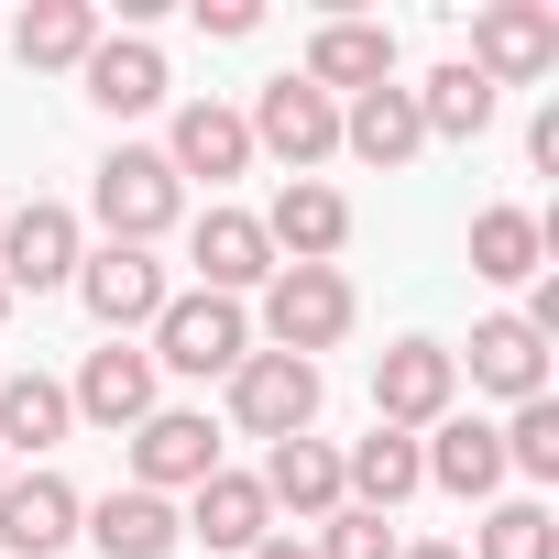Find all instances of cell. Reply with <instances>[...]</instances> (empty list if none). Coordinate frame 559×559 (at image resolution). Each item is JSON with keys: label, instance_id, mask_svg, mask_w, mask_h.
Here are the masks:
<instances>
[{"label": "cell", "instance_id": "obj_11", "mask_svg": "<svg viewBox=\"0 0 559 559\" xmlns=\"http://www.w3.org/2000/svg\"><path fill=\"white\" fill-rule=\"evenodd\" d=\"M121 450H132V493H165V504L198 493V483L219 472V428H209V406H154Z\"/></svg>", "mask_w": 559, "mask_h": 559}, {"label": "cell", "instance_id": "obj_8", "mask_svg": "<svg viewBox=\"0 0 559 559\" xmlns=\"http://www.w3.org/2000/svg\"><path fill=\"white\" fill-rule=\"evenodd\" d=\"M241 132H252V154H274L286 176H319L341 154V99H319L308 78H263L252 110H241Z\"/></svg>", "mask_w": 559, "mask_h": 559}, {"label": "cell", "instance_id": "obj_2", "mask_svg": "<svg viewBox=\"0 0 559 559\" xmlns=\"http://www.w3.org/2000/svg\"><path fill=\"white\" fill-rule=\"evenodd\" d=\"M88 219H99V241L154 252V241L187 219V187H176V165H165L154 143H110V154L88 165Z\"/></svg>", "mask_w": 559, "mask_h": 559}, {"label": "cell", "instance_id": "obj_13", "mask_svg": "<svg viewBox=\"0 0 559 559\" xmlns=\"http://www.w3.org/2000/svg\"><path fill=\"white\" fill-rule=\"evenodd\" d=\"M187 263H198V286L209 297H263V274H274V241H263V219L252 209H198L187 219Z\"/></svg>", "mask_w": 559, "mask_h": 559}, {"label": "cell", "instance_id": "obj_34", "mask_svg": "<svg viewBox=\"0 0 559 559\" xmlns=\"http://www.w3.org/2000/svg\"><path fill=\"white\" fill-rule=\"evenodd\" d=\"M252 559H319V548H308V537H297V526H274V537H263V548H252Z\"/></svg>", "mask_w": 559, "mask_h": 559}, {"label": "cell", "instance_id": "obj_37", "mask_svg": "<svg viewBox=\"0 0 559 559\" xmlns=\"http://www.w3.org/2000/svg\"><path fill=\"white\" fill-rule=\"evenodd\" d=\"M0 483H12V461H0Z\"/></svg>", "mask_w": 559, "mask_h": 559}, {"label": "cell", "instance_id": "obj_31", "mask_svg": "<svg viewBox=\"0 0 559 559\" xmlns=\"http://www.w3.org/2000/svg\"><path fill=\"white\" fill-rule=\"evenodd\" d=\"M319 559H395L406 537H395V515H362V504H341V515H319V537H308Z\"/></svg>", "mask_w": 559, "mask_h": 559}, {"label": "cell", "instance_id": "obj_1", "mask_svg": "<svg viewBox=\"0 0 559 559\" xmlns=\"http://www.w3.org/2000/svg\"><path fill=\"white\" fill-rule=\"evenodd\" d=\"M352 330H362V297H352L341 263H274V274H263V308H252V341H263V352L319 362V352H341Z\"/></svg>", "mask_w": 559, "mask_h": 559}, {"label": "cell", "instance_id": "obj_24", "mask_svg": "<svg viewBox=\"0 0 559 559\" xmlns=\"http://www.w3.org/2000/svg\"><path fill=\"white\" fill-rule=\"evenodd\" d=\"M78 537H99V559H176L187 548V515L165 504V493H99L88 515H78Z\"/></svg>", "mask_w": 559, "mask_h": 559}, {"label": "cell", "instance_id": "obj_18", "mask_svg": "<svg viewBox=\"0 0 559 559\" xmlns=\"http://www.w3.org/2000/svg\"><path fill=\"white\" fill-rule=\"evenodd\" d=\"M461 373H472V395H504V406H526V395H548V341L515 319V308H493V319H472V352H450Z\"/></svg>", "mask_w": 559, "mask_h": 559}, {"label": "cell", "instance_id": "obj_15", "mask_svg": "<svg viewBox=\"0 0 559 559\" xmlns=\"http://www.w3.org/2000/svg\"><path fill=\"white\" fill-rule=\"evenodd\" d=\"M319 99H362V88H395V34L362 23V12H330L308 34V67H297Z\"/></svg>", "mask_w": 559, "mask_h": 559}, {"label": "cell", "instance_id": "obj_33", "mask_svg": "<svg viewBox=\"0 0 559 559\" xmlns=\"http://www.w3.org/2000/svg\"><path fill=\"white\" fill-rule=\"evenodd\" d=\"M526 165H537V176H559V99L526 121Z\"/></svg>", "mask_w": 559, "mask_h": 559}, {"label": "cell", "instance_id": "obj_23", "mask_svg": "<svg viewBox=\"0 0 559 559\" xmlns=\"http://www.w3.org/2000/svg\"><path fill=\"white\" fill-rule=\"evenodd\" d=\"M341 154H362L373 176L417 165V154H428V121H417V88H362V99H341Z\"/></svg>", "mask_w": 559, "mask_h": 559}, {"label": "cell", "instance_id": "obj_16", "mask_svg": "<svg viewBox=\"0 0 559 559\" xmlns=\"http://www.w3.org/2000/svg\"><path fill=\"white\" fill-rule=\"evenodd\" d=\"M165 165H176V187H230V176H252V132H241V110L230 99H176V121H165V143H154Z\"/></svg>", "mask_w": 559, "mask_h": 559}, {"label": "cell", "instance_id": "obj_10", "mask_svg": "<svg viewBox=\"0 0 559 559\" xmlns=\"http://www.w3.org/2000/svg\"><path fill=\"white\" fill-rule=\"evenodd\" d=\"M67 406H78V428H110V439H132V428L165 406V373H154V352H143V341H99V352L78 362Z\"/></svg>", "mask_w": 559, "mask_h": 559}, {"label": "cell", "instance_id": "obj_22", "mask_svg": "<svg viewBox=\"0 0 559 559\" xmlns=\"http://www.w3.org/2000/svg\"><path fill=\"white\" fill-rule=\"evenodd\" d=\"M252 483H263L274 515H308V526H319V515H341V439H319V428H308V439H274Z\"/></svg>", "mask_w": 559, "mask_h": 559}, {"label": "cell", "instance_id": "obj_29", "mask_svg": "<svg viewBox=\"0 0 559 559\" xmlns=\"http://www.w3.org/2000/svg\"><path fill=\"white\" fill-rule=\"evenodd\" d=\"M461 559H559V515L537 504V493H504L483 526H472V548Z\"/></svg>", "mask_w": 559, "mask_h": 559}, {"label": "cell", "instance_id": "obj_4", "mask_svg": "<svg viewBox=\"0 0 559 559\" xmlns=\"http://www.w3.org/2000/svg\"><path fill=\"white\" fill-rule=\"evenodd\" d=\"M78 252H88V219H78L67 198H23V209H0V286H12V308L78 286Z\"/></svg>", "mask_w": 559, "mask_h": 559}, {"label": "cell", "instance_id": "obj_32", "mask_svg": "<svg viewBox=\"0 0 559 559\" xmlns=\"http://www.w3.org/2000/svg\"><path fill=\"white\" fill-rule=\"evenodd\" d=\"M198 34L209 45H252L263 34V0H198Z\"/></svg>", "mask_w": 559, "mask_h": 559}, {"label": "cell", "instance_id": "obj_25", "mask_svg": "<svg viewBox=\"0 0 559 559\" xmlns=\"http://www.w3.org/2000/svg\"><path fill=\"white\" fill-rule=\"evenodd\" d=\"M417 483H428V472H417V439H406V428H362V439H341V504L395 515Z\"/></svg>", "mask_w": 559, "mask_h": 559}, {"label": "cell", "instance_id": "obj_6", "mask_svg": "<svg viewBox=\"0 0 559 559\" xmlns=\"http://www.w3.org/2000/svg\"><path fill=\"white\" fill-rule=\"evenodd\" d=\"M219 395H230V428H241V439H263V450L319 428V362H297V352H263V341H252V352H241V373H230Z\"/></svg>", "mask_w": 559, "mask_h": 559}, {"label": "cell", "instance_id": "obj_3", "mask_svg": "<svg viewBox=\"0 0 559 559\" xmlns=\"http://www.w3.org/2000/svg\"><path fill=\"white\" fill-rule=\"evenodd\" d=\"M143 352H154V373L230 384V373H241V352H252V308H241V297H209V286H176V297H165V319L143 330Z\"/></svg>", "mask_w": 559, "mask_h": 559}, {"label": "cell", "instance_id": "obj_35", "mask_svg": "<svg viewBox=\"0 0 559 559\" xmlns=\"http://www.w3.org/2000/svg\"><path fill=\"white\" fill-rule=\"evenodd\" d=\"M395 559H461V548H450V537H406Z\"/></svg>", "mask_w": 559, "mask_h": 559}, {"label": "cell", "instance_id": "obj_17", "mask_svg": "<svg viewBox=\"0 0 559 559\" xmlns=\"http://www.w3.org/2000/svg\"><path fill=\"white\" fill-rule=\"evenodd\" d=\"M165 45L154 34H99V56L78 67V99L88 110H110V121H143V110H165Z\"/></svg>", "mask_w": 559, "mask_h": 559}, {"label": "cell", "instance_id": "obj_14", "mask_svg": "<svg viewBox=\"0 0 559 559\" xmlns=\"http://www.w3.org/2000/svg\"><path fill=\"white\" fill-rule=\"evenodd\" d=\"M78 515H88V493H78L67 472H45V461L0 483V548H12V559H67Z\"/></svg>", "mask_w": 559, "mask_h": 559}, {"label": "cell", "instance_id": "obj_19", "mask_svg": "<svg viewBox=\"0 0 559 559\" xmlns=\"http://www.w3.org/2000/svg\"><path fill=\"white\" fill-rule=\"evenodd\" d=\"M417 472H428L439 493H461V504H493V493L515 483V472H504V439H493V417H461V406H450V417L417 439Z\"/></svg>", "mask_w": 559, "mask_h": 559}, {"label": "cell", "instance_id": "obj_21", "mask_svg": "<svg viewBox=\"0 0 559 559\" xmlns=\"http://www.w3.org/2000/svg\"><path fill=\"white\" fill-rule=\"evenodd\" d=\"M176 515H187V537H198V548H230V559H252V548L274 537V504H263V483H252V472H230V461H219V472H209V483H198Z\"/></svg>", "mask_w": 559, "mask_h": 559}, {"label": "cell", "instance_id": "obj_27", "mask_svg": "<svg viewBox=\"0 0 559 559\" xmlns=\"http://www.w3.org/2000/svg\"><path fill=\"white\" fill-rule=\"evenodd\" d=\"M67 428H78V406H67V384H56V373H12V384H0V461H12V472H23V461H45Z\"/></svg>", "mask_w": 559, "mask_h": 559}, {"label": "cell", "instance_id": "obj_12", "mask_svg": "<svg viewBox=\"0 0 559 559\" xmlns=\"http://www.w3.org/2000/svg\"><path fill=\"white\" fill-rule=\"evenodd\" d=\"M252 219H263L274 263H341V252H352V198H341L330 176H274V198H263Z\"/></svg>", "mask_w": 559, "mask_h": 559}, {"label": "cell", "instance_id": "obj_36", "mask_svg": "<svg viewBox=\"0 0 559 559\" xmlns=\"http://www.w3.org/2000/svg\"><path fill=\"white\" fill-rule=\"evenodd\" d=\"M0 330H12V286H0Z\"/></svg>", "mask_w": 559, "mask_h": 559}, {"label": "cell", "instance_id": "obj_7", "mask_svg": "<svg viewBox=\"0 0 559 559\" xmlns=\"http://www.w3.org/2000/svg\"><path fill=\"white\" fill-rule=\"evenodd\" d=\"M461 67H472L493 99L559 78V12H548V0H483V12H472V56H461Z\"/></svg>", "mask_w": 559, "mask_h": 559}, {"label": "cell", "instance_id": "obj_20", "mask_svg": "<svg viewBox=\"0 0 559 559\" xmlns=\"http://www.w3.org/2000/svg\"><path fill=\"white\" fill-rule=\"evenodd\" d=\"M99 0H23L12 12V67H34V78H78L88 56H99Z\"/></svg>", "mask_w": 559, "mask_h": 559}, {"label": "cell", "instance_id": "obj_28", "mask_svg": "<svg viewBox=\"0 0 559 559\" xmlns=\"http://www.w3.org/2000/svg\"><path fill=\"white\" fill-rule=\"evenodd\" d=\"M417 121H428V143H483V132H493V88H483V78L450 56V67H428Z\"/></svg>", "mask_w": 559, "mask_h": 559}, {"label": "cell", "instance_id": "obj_9", "mask_svg": "<svg viewBox=\"0 0 559 559\" xmlns=\"http://www.w3.org/2000/svg\"><path fill=\"white\" fill-rule=\"evenodd\" d=\"M450 406H461V362H450V341H384V352H373V428L428 439Z\"/></svg>", "mask_w": 559, "mask_h": 559}, {"label": "cell", "instance_id": "obj_26", "mask_svg": "<svg viewBox=\"0 0 559 559\" xmlns=\"http://www.w3.org/2000/svg\"><path fill=\"white\" fill-rule=\"evenodd\" d=\"M472 274H483V286H537V274H548V219L515 209V198L472 209Z\"/></svg>", "mask_w": 559, "mask_h": 559}, {"label": "cell", "instance_id": "obj_5", "mask_svg": "<svg viewBox=\"0 0 559 559\" xmlns=\"http://www.w3.org/2000/svg\"><path fill=\"white\" fill-rule=\"evenodd\" d=\"M165 297H176V274L154 252H132V241H88L78 252V308L99 319V341H143L165 319Z\"/></svg>", "mask_w": 559, "mask_h": 559}, {"label": "cell", "instance_id": "obj_30", "mask_svg": "<svg viewBox=\"0 0 559 559\" xmlns=\"http://www.w3.org/2000/svg\"><path fill=\"white\" fill-rule=\"evenodd\" d=\"M504 472H526V483H559V395H526L504 428Z\"/></svg>", "mask_w": 559, "mask_h": 559}]
</instances>
